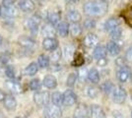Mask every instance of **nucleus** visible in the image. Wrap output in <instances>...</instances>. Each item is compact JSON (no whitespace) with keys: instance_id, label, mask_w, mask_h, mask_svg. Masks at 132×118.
<instances>
[{"instance_id":"nucleus-1","label":"nucleus","mask_w":132,"mask_h":118,"mask_svg":"<svg viewBox=\"0 0 132 118\" xmlns=\"http://www.w3.org/2000/svg\"><path fill=\"white\" fill-rule=\"evenodd\" d=\"M109 10V5L106 2L101 0H91L87 1L83 6L84 13L90 17H103Z\"/></svg>"},{"instance_id":"nucleus-2","label":"nucleus","mask_w":132,"mask_h":118,"mask_svg":"<svg viewBox=\"0 0 132 118\" xmlns=\"http://www.w3.org/2000/svg\"><path fill=\"white\" fill-rule=\"evenodd\" d=\"M50 101V95L46 90H42V92H37L34 95V101L37 105L39 106H46Z\"/></svg>"},{"instance_id":"nucleus-3","label":"nucleus","mask_w":132,"mask_h":118,"mask_svg":"<svg viewBox=\"0 0 132 118\" xmlns=\"http://www.w3.org/2000/svg\"><path fill=\"white\" fill-rule=\"evenodd\" d=\"M112 101L116 103H123L126 101L127 97V92L124 88H122L120 86L113 88L112 90Z\"/></svg>"},{"instance_id":"nucleus-4","label":"nucleus","mask_w":132,"mask_h":118,"mask_svg":"<svg viewBox=\"0 0 132 118\" xmlns=\"http://www.w3.org/2000/svg\"><path fill=\"white\" fill-rule=\"evenodd\" d=\"M44 114L47 118H60L62 111L60 109V106L57 105H46L45 109H44Z\"/></svg>"},{"instance_id":"nucleus-5","label":"nucleus","mask_w":132,"mask_h":118,"mask_svg":"<svg viewBox=\"0 0 132 118\" xmlns=\"http://www.w3.org/2000/svg\"><path fill=\"white\" fill-rule=\"evenodd\" d=\"M131 77V70L130 68L127 67L126 65L123 67H119V69L116 72V78L120 83H125Z\"/></svg>"},{"instance_id":"nucleus-6","label":"nucleus","mask_w":132,"mask_h":118,"mask_svg":"<svg viewBox=\"0 0 132 118\" xmlns=\"http://www.w3.org/2000/svg\"><path fill=\"white\" fill-rule=\"evenodd\" d=\"M63 96V104L66 106H72L77 102V95L72 90H67L62 95Z\"/></svg>"},{"instance_id":"nucleus-7","label":"nucleus","mask_w":132,"mask_h":118,"mask_svg":"<svg viewBox=\"0 0 132 118\" xmlns=\"http://www.w3.org/2000/svg\"><path fill=\"white\" fill-rule=\"evenodd\" d=\"M5 87L13 94H21L23 92V87L15 79H9L5 82Z\"/></svg>"},{"instance_id":"nucleus-8","label":"nucleus","mask_w":132,"mask_h":118,"mask_svg":"<svg viewBox=\"0 0 132 118\" xmlns=\"http://www.w3.org/2000/svg\"><path fill=\"white\" fill-rule=\"evenodd\" d=\"M40 20L42 18L39 15H33L32 17H30L26 22V26L27 28L32 31V32H37L39 30V27L40 25Z\"/></svg>"},{"instance_id":"nucleus-9","label":"nucleus","mask_w":132,"mask_h":118,"mask_svg":"<svg viewBox=\"0 0 132 118\" xmlns=\"http://www.w3.org/2000/svg\"><path fill=\"white\" fill-rule=\"evenodd\" d=\"M17 41H18L19 45H21L22 47L27 48V49H31V48H33L34 46L36 45L35 39H33L30 37H28V35H20L18 38Z\"/></svg>"},{"instance_id":"nucleus-10","label":"nucleus","mask_w":132,"mask_h":118,"mask_svg":"<svg viewBox=\"0 0 132 118\" xmlns=\"http://www.w3.org/2000/svg\"><path fill=\"white\" fill-rule=\"evenodd\" d=\"M0 13H1L2 16H4L6 18H14L18 15V9L13 5H3L0 8Z\"/></svg>"},{"instance_id":"nucleus-11","label":"nucleus","mask_w":132,"mask_h":118,"mask_svg":"<svg viewBox=\"0 0 132 118\" xmlns=\"http://www.w3.org/2000/svg\"><path fill=\"white\" fill-rule=\"evenodd\" d=\"M43 47L47 51L54 50L58 48V40L55 38H44L43 41Z\"/></svg>"},{"instance_id":"nucleus-12","label":"nucleus","mask_w":132,"mask_h":118,"mask_svg":"<svg viewBox=\"0 0 132 118\" xmlns=\"http://www.w3.org/2000/svg\"><path fill=\"white\" fill-rule=\"evenodd\" d=\"M89 113L91 114L92 118H106L105 111L103 108L98 104H93L89 109Z\"/></svg>"},{"instance_id":"nucleus-13","label":"nucleus","mask_w":132,"mask_h":118,"mask_svg":"<svg viewBox=\"0 0 132 118\" xmlns=\"http://www.w3.org/2000/svg\"><path fill=\"white\" fill-rule=\"evenodd\" d=\"M84 45L87 46L89 48H92V47H96L98 43H99V39L98 37L95 34H88L85 38H84Z\"/></svg>"},{"instance_id":"nucleus-14","label":"nucleus","mask_w":132,"mask_h":118,"mask_svg":"<svg viewBox=\"0 0 132 118\" xmlns=\"http://www.w3.org/2000/svg\"><path fill=\"white\" fill-rule=\"evenodd\" d=\"M42 34L44 38H54L56 34V30L54 29V26L50 23L44 24L42 28Z\"/></svg>"},{"instance_id":"nucleus-15","label":"nucleus","mask_w":132,"mask_h":118,"mask_svg":"<svg viewBox=\"0 0 132 118\" xmlns=\"http://www.w3.org/2000/svg\"><path fill=\"white\" fill-rule=\"evenodd\" d=\"M2 102H3V105L7 110H14L17 106L16 98L11 95H6Z\"/></svg>"},{"instance_id":"nucleus-16","label":"nucleus","mask_w":132,"mask_h":118,"mask_svg":"<svg viewBox=\"0 0 132 118\" xmlns=\"http://www.w3.org/2000/svg\"><path fill=\"white\" fill-rule=\"evenodd\" d=\"M106 51L112 56L118 55L120 53V45L114 40H111L110 42H108V44H106Z\"/></svg>"},{"instance_id":"nucleus-17","label":"nucleus","mask_w":132,"mask_h":118,"mask_svg":"<svg viewBox=\"0 0 132 118\" xmlns=\"http://www.w3.org/2000/svg\"><path fill=\"white\" fill-rule=\"evenodd\" d=\"M56 32L62 38H66L69 34V24L67 22H60L56 25Z\"/></svg>"},{"instance_id":"nucleus-18","label":"nucleus","mask_w":132,"mask_h":118,"mask_svg":"<svg viewBox=\"0 0 132 118\" xmlns=\"http://www.w3.org/2000/svg\"><path fill=\"white\" fill-rule=\"evenodd\" d=\"M43 84H44L45 88H47L50 90H53V89H55L57 87V80L52 75H46L44 77Z\"/></svg>"},{"instance_id":"nucleus-19","label":"nucleus","mask_w":132,"mask_h":118,"mask_svg":"<svg viewBox=\"0 0 132 118\" xmlns=\"http://www.w3.org/2000/svg\"><path fill=\"white\" fill-rule=\"evenodd\" d=\"M19 7L23 12H33L36 5L32 0H21L19 2Z\"/></svg>"},{"instance_id":"nucleus-20","label":"nucleus","mask_w":132,"mask_h":118,"mask_svg":"<svg viewBox=\"0 0 132 118\" xmlns=\"http://www.w3.org/2000/svg\"><path fill=\"white\" fill-rule=\"evenodd\" d=\"M119 25H120V22H119L118 19H116V18H110L105 24V30L110 33V32H111L112 30H114L116 28H118Z\"/></svg>"},{"instance_id":"nucleus-21","label":"nucleus","mask_w":132,"mask_h":118,"mask_svg":"<svg viewBox=\"0 0 132 118\" xmlns=\"http://www.w3.org/2000/svg\"><path fill=\"white\" fill-rule=\"evenodd\" d=\"M82 32H83L82 26L79 23H72L71 26H69V33L74 38L80 37L81 34H82Z\"/></svg>"},{"instance_id":"nucleus-22","label":"nucleus","mask_w":132,"mask_h":118,"mask_svg":"<svg viewBox=\"0 0 132 118\" xmlns=\"http://www.w3.org/2000/svg\"><path fill=\"white\" fill-rule=\"evenodd\" d=\"M93 56L95 59L99 60L102 58H105L106 57V49H105L104 46H101V45H97L94 49L93 52Z\"/></svg>"},{"instance_id":"nucleus-23","label":"nucleus","mask_w":132,"mask_h":118,"mask_svg":"<svg viewBox=\"0 0 132 118\" xmlns=\"http://www.w3.org/2000/svg\"><path fill=\"white\" fill-rule=\"evenodd\" d=\"M89 108L85 104H80L75 110V117L78 118H88Z\"/></svg>"},{"instance_id":"nucleus-24","label":"nucleus","mask_w":132,"mask_h":118,"mask_svg":"<svg viewBox=\"0 0 132 118\" xmlns=\"http://www.w3.org/2000/svg\"><path fill=\"white\" fill-rule=\"evenodd\" d=\"M38 71H39V65L37 63H35V62H32L25 68L24 75H26V76H34V75H36L38 73Z\"/></svg>"},{"instance_id":"nucleus-25","label":"nucleus","mask_w":132,"mask_h":118,"mask_svg":"<svg viewBox=\"0 0 132 118\" xmlns=\"http://www.w3.org/2000/svg\"><path fill=\"white\" fill-rule=\"evenodd\" d=\"M100 79H101V76H100V72L97 70V69H91L88 72V80L93 83V84H98L100 82Z\"/></svg>"},{"instance_id":"nucleus-26","label":"nucleus","mask_w":132,"mask_h":118,"mask_svg":"<svg viewBox=\"0 0 132 118\" xmlns=\"http://www.w3.org/2000/svg\"><path fill=\"white\" fill-rule=\"evenodd\" d=\"M47 20L50 24L56 26L58 23L61 22V14L59 12H50L47 15Z\"/></svg>"},{"instance_id":"nucleus-27","label":"nucleus","mask_w":132,"mask_h":118,"mask_svg":"<svg viewBox=\"0 0 132 118\" xmlns=\"http://www.w3.org/2000/svg\"><path fill=\"white\" fill-rule=\"evenodd\" d=\"M81 14L79 13L78 10H69L67 13V19L70 21L71 23H79L81 20Z\"/></svg>"},{"instance_id":"nucleus-28","label":"nucleus","mask_w":132,"mask_h":118,"mask_svg":"<svg viewBox=\"0 0 132 118\" xmlns=\"http://www.w3.org/2000/svg\"><path fill=\"white\" fill-rule=\"evenodd\" d=\"M50 98H51V101H52V104H54V105L61 106L63 104V96L59 92H54L51 95Z\"/></svg>"},{"instance_id":"nucleus-29","label":"nucleus","mask_w":132,"mask_h":118,"mask_svg":"<svg viewBox=\"0 0 132 118\" xmlns=\"http://www.w3.org/2000/svg\"><path fill=\"white\" fill-rule=\"evenodd\" d=\"M50 57L45 54H42L39 55V58H38V65L39 67L40 68H47L50 66Z\"/></svg>"},{"instance_id":"nucleus-30","label":"nucleus","mask_w":132,"mask_h":118,"mask_svg":"<svg viewBox=\"0 0 132 118\" xmlns=\"http://www.w3.org/2000/svg\"><path fill=\"white\" fill-rule=\"evenodd\" d=\"M113 88H114V86L110 81H105V83L101 85V90H103V93L105 95H110L113 90Z\"/></svg>"},{"instance_id":"nucleus-31","label":"nucleus","mask_w":132,"mask_h":118,"mask_svg":"<svg viewBox=\"0 0 132 118\" xmlns=\"http://www.w3.org/2000/svg\"><path fill=\"white\" fill-rule=\"evenodd\" d=\"M86 95L90 98H96L99 95V90L94 86H88L86 88Z\"/></svg>"},{"instance_id":"nucleus-32","label":"nucleus","mask_w":132,"mask_h":118,"mask_svg":"<svg viewBox=\"0 0 132 118\" xmlns=\"http://www.w3.org/2000/svg\"><path fill=\"white\" fill-rule=\"evenodd\" d=\"M61 56H62V51L59 48H56V49L51 51V54H50V60L56 63V62H58L61 59Z\"/></svg>"},{"instance_id":"nucleus-33","label":"nucleus","mask_w":132,"mask_h":118,"mask_svg":"<svg viewBox=\"0 0 132 118\" xmlns=\"http://www.w3.org/2000/svg\"><path fill=\"white\" fill-rule=\"evenodd\" d=\"M110 35L112 40H118V39H121V35H122V30H121L119 27L118 28H116L114 30H112L111 32H110Z\"/></svg>"},{"instance_id":"nucleus-34","label":"nucleus","mask_w":132,"mask_h":118,"mask_svg":"<svg viewBox=\"0 0 132 118\" xmlns=\"http://www.w3.org/2000/svg\"><path fill=\"white\" fill-rule=\"evenodd\" d=\"M76 81H77V74L76 73H70L67 81H66V85L69 87V88H73L75 84H76Z\"/></svg>"},{"instance_id":"nucleus-35","label":"nucleus","mask_w":132,"mask_h":118,"mask_svg":"<svg viewBox=\"0 0 132 118\" xmlns=\"http://www.w3.org/2000/svg\"><path fill=\"white\" fill-rule=\"evenodd\" d=\"M29 87L32 90H39L42 87V83H40L39 79H33L29 83Z\"/></svg>"},{"instance_id":"nucleus-36","label":"nucleus","mask_w":132,"mask_h":118,"mask_svg":"<svg viewBox=\"0 0 132 118\" xmlns=\"http://www.w3.org/2000/svg\"><path fill=\"white\" fill-rule=\"evenodd\" d=\"M88 70L85 67H82L79 71H78L77 77H79V80L81 82H85L86 80H88Z\"/></svg>"},{"instance_id":"nucleus-37","label":"nucleus","mask_w":132,"mask_h":118,"mask_svg":"<svg viewBox=\"0 0 132 118\" xmlns=\"http://www.w3.org/2000/svg\"><path fill=\"white\" fill-rule=\"evenodd\" d=\"M5 74L9 79H15V77H16L15 68L11 66V65H7L5 68Z\"/></svg>"},{"instance_id":"nucleus-38","label":"nucleus","mask_w":132,"mask_h":118,"mask_svg":"<svg viewBox=\"0 0 132 118\" xmlns=\"http://www.w3.org/2000/svg\"><path fill=\"white\" fill-rule=\"evenodd\" d=\"M63 50H64L63 51L64 52V56L67 59H71L73 55H74V48L72 47L71 45H65Z\"/></svg>"},{"instance_id":"nucleus-39","label":"nucleus","mask_w":132,"mask_h":118,"mask_svg":"<svg viewBox=\"0 0 132 118\" xmlns=\"http://www.w3.org/2000/svg\"><path fill=\"white\" fill-rule=\"evenodd\" d=\"M84 62H85V59H84V57L82 55H78L76 58H74L73 59V61H72V66H75V67H81L83 64H84Z\"/></svg>"},{"instance_id":"nucleus-40","label":"nucleus","mask_w":132,"mask_h":118,"mask_svg":"<svg viewBox=\"0 0 132 118\" xmlns=\"http://www.w3.org/2000/svg\"><path fill=\"white\" fill-rule=\"evenodd\" d=\"M96 27V21L94 19H87L84 22V28H86L87 30H91Z\"/></svg>"},{"instance_id":"nucleus-41","label":"nucleus","mask_w":132,"mask_h":118,"mask_svg":"<svg viewBox=\"0 0 132 118\" xmlns=\"http://www.w3.org/2000/svg\"><path fill=\"white\" fill-rule=\"evenodd\" d=\"M116 64L118 67H123V66L126 65V59L123 58V57H118L116 59Z\"/></svg>"},{"instance_id":"nucleus-42","label":"nucleus","mask_w":132,"mask_h":118,"mask_svg":"<svg viewBox=\"0 0 132 118\" xmlns=\"http://www.w3.org/2000/svg\"><path fill=\"white\" fill-rule=\"evenodd\" d=\"M9 60H10V56H9L8 54L3 53V54L0 55V62H1L2 64H7V63L9 62Z\"/></svg>"},{"instance_id":"nucleus-43","label":"nucleus","mask_w":132,"mask_h":118,"mask_svg":"<svg viewBox=\"0 0 132 118\" xmlns=\"http://www.w3.org/2000/svg\"><path fill=\"white\" fill-rule=\"evenodd\" d=\"M125 59H126V61L132 62V46L127 49L126 53H125Z\"/></svg>"},{"instance_id":"nucleus-44","label":"nucleus","mask_w":132,"mask_h":118,"mask_svg":"<svg viewBox=\"0 0 132 118\" xmlns=\"http://www.w3.org/2000/svg\"><path fill=\"white\" fill-rule=\"evenodd\" d=\"M97 61H98V65H99L100 67H105V65H106V63H108L106 57L102 58V59H99V60H97Z\"/></svg>"},{"instance_id":"nucleus-45","label":"nucleus","mask_w":132,"mask_h":118,"mask_svg":"<svg viewBox=\"0 0 132 118\" xmlns=\"http://www.w3.org/2000/svg\"><path fill=\"white\" fill-rule=\"evenodd\" d=\"M112 117L113 118H123V114L119 110H113L112 111Z\"/></svg>"},{"instance_id":"nucleus-46","label":"nucleus","mask_w":132,"mask_h":118,"mask_svg":"<svg viewBox=\"0 0 132 118\" xmlns=\"http://www.w3.org/2000/svg\"><path fill=\"white\" fill-rule=\"evenodd\" d=\"M17 0H2V4L5 6H10V5H14L16 3Z\"/></svg>"},{"instance_id":"nucleus-47","label":"nucleus","mask_w":132,"mask_h":118,"mask_svg":"<svg viewBox=\"0 0 132 118\" xmlns=\"http://www.w3.org/2000/svg\"><path fill=\"white\" fill-rule=\"evenodd\" d=\"M5 94L2 92V90H0V101H3V99H4V97H5Z\"/></svg>"},{"instance_id":"nucleus-48","label":"nucleus","mask_w":132,"mask_h":118,"mask_svg":"<svg viewBox=\"0 0 132 118\" xmlns=\"http://www.w3.org/2000/svg\"><path fill=\"white\" fill-rule=\"evenodd\" d=\"M69 1H71V2H73V3H77V2H79L80 0H69Z\"/></svg>"},{"instance_id":"nucleus-49","label":"nucleus","mask_w":132,"mask_h":118,"mask_svg":"<svg viewBox=\"0 0 132 118\" xmlns=\"http://www.w3.org/2000/svg\"><path fill=\"white\" fill-rule=\"evenodd\" d=\"M2 41H3V39H2V37H1V34H0V45L2 44Z\"/></svg>"},{"instance_id":"nucleus-50","label":"nucleus","mask_w":132,"mask_h":118,"mask_svg":"<svg viewBox=\"0 0 132 118\" xmlns=\"http://www.w3.org/2000/svg\"><path fill=\"white\" fill-rule=\"evenodd\" d=\"M101 1H104V2H106V3H109L110 0H101Z\"/></svg>"},{"instance_id":"nucleus-51","label":"nucleus","mask_w":132,"mask_h":118,"mask_svg":"<svg viewBox=\"0 0 132 118\" xmlns=\"http://www.w3.org/2000/svg\"><path fill=\"white\" fill-rule=\"evenodd\" d=\"M15 118H22V117H20V116H17V117H15Z\"/></svg>"},{"instance_id":"nucleus-52","label":"nucleus","mask_w":132,"mask_h":118,"mask_svg":"<svg viewBox=\"0 0 132 118\" xmlns=\"http://www.w3.org/2000/svg\"><path fill=\"white\" fill-rule=\"evenodd\" d=\"M131 118H132V112H131Z\"/></svg>"},{"instance_id":"nucleus-53","label":"nucleus","mask_w":132,"mask_h":118,"mask_svg":"<svg viewBox=\"0 0 132 118\" xmlns=\"http://www.w3.org/2000/svg\"><path fill=\"white\" fill-rule=\"evenodd\" d=\"M75 118H78V117H75Z\"/></svg>"},{"instance_id":"nucleus-54","label":"nucleus","mask_w":132,"mask_h":118,"mask_svg":"<svg viewBox=\"0 0 132 118\" xmlns=\"http://www.w3.org/2000/svg\"><path fill=\"white\" fill-rule=\"evenodd\" d=\"M0 15H1V13H0Z\"/></svg>"},{"instance_id":"nucleus-55","label":"nucleus","mask_w":132,"mask_h":118,"mask_svg":"<svg viewBox=\"0 0 132 118\" xmlns=\"http://www.w3.org/2000/svg\"><path fill=\"white\" fill-rule=\"evenodd\" d=\"M131 97H132V96H131Z\"/></svg>"}]
</instances>
